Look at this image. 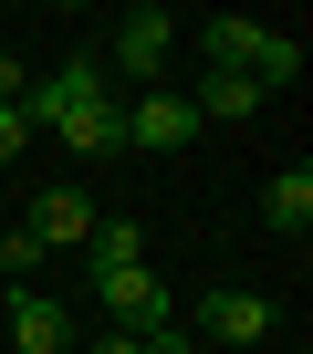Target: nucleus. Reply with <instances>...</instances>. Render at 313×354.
I'll use <instances>...</instances> for the list:
<instances>
[{"label": "nucleus", "mask_w": 313, "mask_h": 354, "mask_svg": "<svg viewBox=\"0 0 313 354\" xmlns=\"http://www.w3.org/2000/svg\"><path fill=\"white\" fill-rule=\"evenodd\" d=\"M94 302L115 313V333H168V323H178V302H168V281H156L146 261H136V271H105V281H94Z\"/></svg>", "instance_id": "3"}, {"label": "nucleus", "mask_w": 313, "mask_h": 354, "mask_svg": "<svg viewBox=\"0 0 313 354\" xmlns=\"http://www.w3.org/2000/svg\"><path fill=\"white\" fill-rule=\"evenodd\" d=\"M292 73H303V42H292V32H261V53H251V84H261V94H282Z\"/></svg>", "instance_id": "12"}, {"label": "nucleus", "mask_w": 313, "mask_h": 354, "mask_svg": "<svg viewBox=\"0 0 313 354\" xmlns=\"http://www.w3.org/2000/svg\"><path fill=\"white\" fill-rule=\"evenodd\" d=\"M21 94H32V73H21L11 53H0V104H21Z\"/></svg>", "instance_id": "14"}, {"label": "nucleus", "mask_w": 313, "mask_h": 354, "mask_svg": "<svg viewBox=\"0 0 313 354\" xmlns=\"http://www.w3.org/2000/svg\"><path fill=\"white\" fill-rule=\"evenodd\" d=\"M261 32H271V21H251V11H220V21L199 32V53H209V73H251V53H261Z\"/></svg>", "instance_id": "8"}, {"label": "nucleus", "mask_w": 313, "mask_h": 354, "mask_svg": "<svg viewBox=\"0 0 313 354\" xmlns=\"http://www.w3.org/2000/svg\"><path fill=\"white\" fill-rule=\"evenodd\" d=\"M84 261H94V281H105V271H136V261H146V230H136V219H94Z\"/></svg>", "instance_id": "11"}, {"label": "nucleus", "mask_w": 313, "mask_h": 354, "mask_svg": "<svg viewBox=\"0 0 313 354\" xmlns=\"http://www.w3.org/2000/svg\"><path fill=\"white\" fill-rule=\"evenodd\" d=\"M188 136H199V104L168 94V84H146V94L125 104V146H146V156H178Z\"/></svg>", "instance_id": "4"}, {"label": "nucleus", "mask_w": 313, "mask_h": 354, "mask_svg": "<svg viewBox=\"0 0 313 354\" xmlns=\"http://www.w3.org/2000/svg\"><path fill=\"white\" fill-rule=\"evenodd\" d=\"M168 53H178V21H168V11H125V21L105 32V53H94V63H105V84L125 73V84L146 94L156 73H168Z\"/></svg>", "instance_id": "2"}, {"label": "nucleus", "mask_w": 313, "mask_h": 354, "mask_svg": "<svg viewBox=\"0 0 313 354\" xmlns=\"http://www.w3.org/2000/svg\"><path fill=\"white\" fill-rule=\"evenodd\" d=\"M178 323H188L199 344H261V333H271V302H261V292H209V302L178 313Z\"/></svg>", "instance_id": "6"}, {"label": "nucleus", "mask_w": 313, "mask_h": 354, "mask_svg": "<svg viewBox=\"0 0 313 354\" xmlns=\"http://www.w3.org/2000/svg\"><path fill=\"white\" fill-rule=\"evenodd\" d=\"M261 219H271L282 240H303V230H313V167H303V156H292V167L271 177V198H261Z\"/></svg>", "instance_id": "9"}, {"label": "nucleus", "mask_w": 313, "mask_h": 354, "mask_svg": "<svg viewBox=\"0 0 313 354\" xmlns=\"http://www.w3.org/2000/svg\"><path fill=\"white\" fill-rule=\"evenodd\" d=\"M11 344L21 354H73V313L53 292H11Z\"/></svg>", "instance_id": "7"}, {"label": "nucleus", "mask_w": 313, "mask_h": 354, "mask_svg": "<svg viewBox=\"0 0 313 354\" xmlns=\"http://www.w3.org/2000/svg\"><path fill=\"white\" fill-rule=\"evenodd\" d=\"M188 104H199V125H240V115H261V104H271V94H261V84H251V73H209V84H199V94H188Z\"/></svg>", "instance_id": "10"}, {"label": "nucleus", "mask_w": 313, "mask_h": 354, "mask_svg": "<svg viewBox=\"0 0 313 354\" xmlns=\"http://www.w3.org/2000/svg\"><path fill=\"white\" fill-rule=\"evenodd\" d=\"M94 219H105V209H94V188H73V177H53V188L32 198V219H21V230H32L42 250H84V240H94Z\"/></svg>", "instance_id": "5"}, {"label": "nucleus", "mask_w": 313, "mask_h": 354, "mask_svg": "<svg viewBox=\"0 0 313 354\" xmlns=\"http://www.w3.org/2000/svg\"><path fill=\"white\" fill-rule=\"evenodd\" d=\"M32 156V125H21V104H0V167H21Z\"/></svg>", "instance_id": "13"}, {"label": "nucleus", "mask_w": 313, "mask_h": 354, "mask_svg": "<svg viewBox=\"0 0 313 354\" xmlns=\"http://www.w3.org/2000/svg\"><path fill=\"white\" fill-rule=\"evenodd\" d=\"M94 354H146V333H115V323H105V333H94Z\"/></svg>", "instance_id": "15"}, {"label": "nucleus", "mask_w": 313, "mask_h": 354, "mask_svg": "<svg viewBox=\"0 0 313 354\" xmlns=\"http://www.w3.org/2000/svg\"><path fill=\"white\" fill-rule=\"evenodd\" d=\"M21 125H32V136H63L73 156H125V104H115V84H105L94 53L53 63V73L21 94Z\"/></svg>", "instance_id": "1"}]
</instances>
